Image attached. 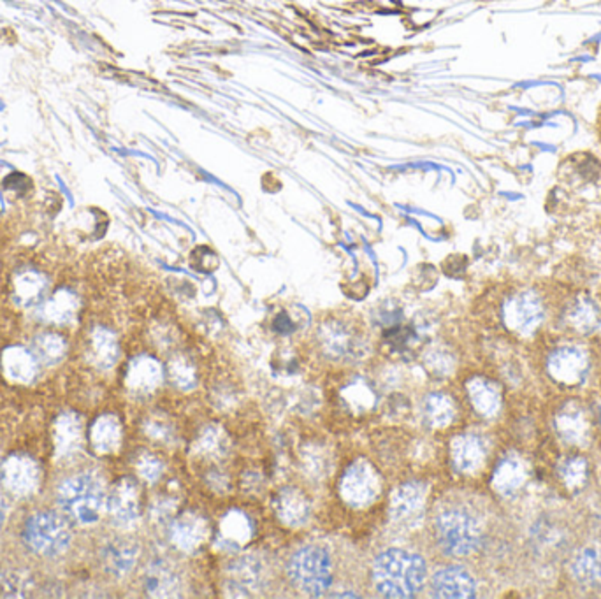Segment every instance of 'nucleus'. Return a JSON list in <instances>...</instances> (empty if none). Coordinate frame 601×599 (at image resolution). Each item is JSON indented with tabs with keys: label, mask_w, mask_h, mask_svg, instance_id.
Masks as SVG:
<instances>
[{
	"label": "nucleus",
	"mask_w": 601,
	"mask_h": 599,
	"mask_svg": "<svg viewBox=\"0 0 601 599\" xmlns=\"http://www.w3.org/2000/svg\"><path fill=\"white\" fill-rule=\"evenodd\" d=\"M428 566L417 554L389 549L373 564V584L385 598H411L426 584Z\"/></svg>",
	"instance_id": "f257e3e1"
},
{
	"label": "nucleus",
	"mask_w": 601,
	"mask_h": 599,
	"mask_svg": "<svg viewBox=\"0 0 601 599\" xmlns=\"http://www.w3.org/2000/svg\"><path fill=\"white\" fill-rule=\"evenodd\" d=\"M58 503L71 519L93 524L106 503L104 483L95 473H81L66 480L58 490Z\"/></svg>",
	"instance_id": "f03ea898"
},
{
	"label": "nucleus",
	"mask_w": 601,
	"mask_h": 599,
	"mask_svg": "<svg viewBox=\"0 0 601 599\" xmlns=\"http://www.w3.org/2000/svg\"><path fill=\"white\" fill-rule=\"evenodd\" d=\"M435 533L441 551L452 558H466L481 545V525L464 508H443L435 519Z\"/></svg>",
	"instance_id": "7ed1b4c3"
},
{
	"label": "nucleus",
	"mask_w": 601,
	"mask_h": 599,
	"mask_svg": "<svg viewBox=\"0 0 601 599\" xmlns=\"http://www.w3.org/2000/svg\"><path fill=\"white\" fill-rule=\"evenodd\" d=\"M288 575L299 591L321 596L332 582V560L321 547H305L292 556Z\"/></svg>",
	"instance_id": "20e7f679"
},
{
	"label": "nucleus",
	"mask_w": 601,
	"mask_h": 599,
	"mask_svg": "<svg viewBox=\"0 0 601 599\" xmlns=\"http://www.w3.org/2000/svg\"><path fill=\"white\" fill-rule=\"evenodd\" d=\"M23 538L40 556L55 558L71 543V527L55 512H40L25 524Z\"/></svg>",
	"instance_id": "39448f33"
},
{
	"label": "nucleus",
	"mask_w": 601,
	"mask_h": 599,
	"mask_svg": "<svg viewBox=\"0 0 601 599\" xmlns=\"http://www.w3.org/2000/svg\"><path fill=\"white\" fill-rule=\"evenodd\" d=\"M340 492L349 507L354 508L369 507L380 494L378 473L371 464L358 461L350 464L349 470L345 471L340 485Z\"/></svg>",
	"instance_id": "423d86ee"
},
{
	"label": "nucleus",
	"mask_w": 601,
	"mask_h": 599,
	"mask_svg": "<svg viewBox=\"0 0 601 599\" xmlns=\"http://www.w3.org/2000/svg\"><path fill=\"white\" fill-rule=\"evenodd\" d=\"M503 319L512 330L531 336L545 319L544 301L536 292L522 290L505 303Z\"/></svg>",
	"instance_id": "0eeeda50"
},
{
	"label": "nucleus",
	"mask_w": 601,
	"mask_h": 599,
	"mask_svg": "<svg viewBox=\"0 0 601 599\" xmlns=\"http://www.w3.org/2000/svg\"><path fill=\"white\" fill-rule=\"evenodd\" d=\"M547 371L554 380L566 385L580 383L589 373V356L580 347L566 345L551 354Z\"/></svg>",
	"instance_id": "6e6552de"
},
{
	"label": "nucleus",
	"mask_w": 601,
	"mask_h": 599,
	"mask_svg": "<svg viewBox=\"0 0 601 599\" xmlns=\"http://www.w3.org/2000/svg\"><path fill=\"white\" fill-rule=\"evenodd\" d=\"M0 479L7 490L16 496H31L38 490L40 471L38 462L29 455H11L0 470Z\"/></svg>",
	"instance_id": "1a4fd4ad"
},
{
	"label": "nucleus",
	"mask_w": 601,
	"mask_h": 599,
	"mask_svg": "<svg viewBox=\"0 0 601 599\" xmlns=\"http://www.w3.org/2000/svg\"><path fill=\"white\" fill-rule=\"evenodd\" d=\"M426 485L410 481L396 489L391 499V517L400 524H413L424 514Z\"/></svg>",
	"instance_id": "9d476101"
},
{
	"label": "nucleus",
	"mask_w": 601,
	"mask_h": 599,
	"mask_svg": "<svg viewBox=\"0 0 601 599\" xmlns=\"http://www.w3.org/2000/svg\"><path fill=\"white\" fill-rule=\"evenodd\" d=\"M108 512L117 524H130L139 517V487L132 479H121L108 496Z\"/></svg>",
	"instance_id": "9b49d317"
},
{
	"label": "nucleus",
	"mask_w": 601,
	"mask_h": 599,
	"mask_svg": "<svg viewBox=\"0 0 601 599\" xmlns=\"http://www.w3.org/2000/svg\"><path fill=\"white\" fill-rule=\"evenodd\" d=\"M209 527L204 517L194 512H187L172 522L171 525V542L183 552H196L206 542Z\"/></svg>",
	"instance_id": "f8f14e48"
},
{
	"label": "nucleus",
	"mask_w": 601,
	"mask_h": 599,
	"mask_svg": "<svg viewBox=\"0 0 601 599\" xmlns=\"http://www.w3.org/2000/svg\"><path fill=\"white\" fill-rule=\"evenodd\" d=\"M475 589L473 577L459 566L443 568L433 577V591L438 598H473Z\"/></svg>",
	"instance_id": "ddd939ff"
},
{
	"label": "nucleus",
	"mask_w": 601,
	"mask_h": 599,
	"mask_svg": "<svg viewBox=\"0 0 601 599\" xmlns=\"http://www.w3.org/2000/svg\"><path fill=\"white\" fill-rule=\"evenodd\" d=\"M487 457L485 441L477 435H461L452 441V462L459 473L479 471Z\"/></svg>",
	"instance_id": "4468645a"
},
{
	"label": "nucleus",
	"mask_w": 601,
	"mask_h": 599,
	"mask_svg": "<svg viewBox=\"0 0 601 599\" xmlns=\"http://www.w3.org/2000/svg\"><path fill=\"white\" fill-rule=\"evenodd\" d=\"M253 534V522L241 510L227 512L218 525L217 545L225 551H238Z\"/></svg>",
	"instance_id": "2eb2a0df"
},
{
	"label": "nucleus",
	"mask_w": 601,
	"mask_h": 599,
	"mask_svg": "<svg viewBox=\"0 0 601 599\" xmlns=\"http://www.w3.org/2000/svg\"><path fill=\"white\" fill-rule=\"evenodd\" d=\"M125 382L132 392L150 394L162 383V366L152 357H137L130 362Z\"/></svg>",
	"instance_id": "dca6fc26"
},
{
	"label": "nucleus",
	"mask_w": 601,
	"mask_h": 599,
	"mask_svg": "<svg viewBox=\"0 0 601 599\" xmlns=\"http://www.w3.org/2000/svg\"><path fill=\"white\" fill-rule=\"evenodd\" d=\"M277 517L287 525H303L310 519V501L297 489H283L273 501Z\"/></svg>",
	"instance_id": "f3484780"
},
{
	"label": "nucleus",
	"mask_w": 601,
	"mask_h": 599,
	"mask_svg": "<svg viewBox=\"0 0 601 599\" xmlns=\"http://www.w3.org/2000/svg\"><path fill=\"white\" fill-rule=\"evenodd\" d=\"M40 360L36 356L25 348H9L2 356V369L9 380L29 383L38 374Z\"/></svg>",
	"instance_id": "a211bd4d"
},
{
	"label": "nucleus",
	"mask_w": 601,
	"mask_h": 599,
	"mask_svg": "<svg viewBox=\"0 0 601 599\" xmlns=\"http://www.w3.org/2000/svg\"><path fill=\"white\" fill-rule=\"evenodd\" d=\"M556 429L562 440L571 445H584L589 436V422L584 411L575 404L564 406L556 415Z\"/></svg>",
	"instance_id": "6ab92c4d"
},
{
	"label": "nucleus",
	"mask_w": 601,
	"mask_h": 599,
	"mask_svg": "<svg viewBox=\"0 0 601 599\" xmlns=\"http://www.w3.org/2000/svg\"><path fill=\"white\" fill-rule=\"evenodd\" d=\"M524 481H526V466L519 455L510 454L503 457L501 462L498 464L492 477V487L496 489V492L503 496H512L521 489Z\"/></svg>",
	"instance_id": "aec40b11"
},
{
	"label": "nucleus",
	"mask_w": 601,
	"mask_h": 599,
	"mask_svg": "<svg viewBox=\"0 0 601 599\" xmlns=\"http://www.w3.org/2000/svg\"><path fill=\"white\" fill-rule=\"evenodd\" d=\"M137 545L128 542V540H115L104 547L102 552V560L106 569L115 575V577H123L127 575L136 560H137Z\"/></svg>",
	"instance_id": "412c9836"
},
{
	"label": "nucleus",
	"mask_w": 601,
	"mask_h": 599,
	"mask_svg": "<svg viewBox=\"0 0 601 599\" xmlns=\"http://www.w3.org/2000/svg\"><path fill=\"white\" fill-rule=\"evenodd\" d=\"M90 440L99 454H113L120 448L121 426L120 420L113 415H104L97 418L90 431Z\"/></svg>",
	"instance_id": "4be33fe9"
},
{
	"label": "nucleus",
	"mask_w": 601,
	"mask_h": 599,
	"mask_svg": "<svg viewBox=\"0 0 601 599\" xmlns=\"http://www.w3.org/2000/svg\"><path fill=\"white\" fill-rule=\"evenodd\" d=\"M468 396L475 410L483 417H496L501 408L499 389L485 378H473L468 382Z\"/></svg>",
	"instance_id": "5701e85b"
},
{
	"label": "nucleus",
	"mask_w": 601,
	"mask_h": 599,
	"mask_svg": "<svg viewBox=\"0 0 601 599\" xmlns=\"http://www.w3.org/2000/svg\"><path fill=\"white\" fill-rule=\"evenodd\" d=\"M573 577L586 586L601 584V545L593 543L579 551L571 564Z\"/></svg>",
	"instance_id": "b1692460"
},
{
	"label": "nucleus",
	"mask_w": 601,
	"mask_h": 599,
	"mask_svg": "<svg viewBox=\"0 0 601 599\" xmlns=\"http://www.w3.org/2000/svg\"><path fill=\"white\" fill-rule=\"evenodd\" d=\"M76 312H78L76 295L69 290H60L44 303L40 310V317L57 325H66L73 322V319L76 317Z\"/></svg>",
	"instance_id": "393cba45"
},
{
	"label": "nucleus",
	"mask_w": 601,
	"mask_h": 599,
	"mask_svg": "<svg viewBox=\"0 0 601 599\" xmlns=\"http://www.w3.org/2000/svg\"><path fill=\"white\" fill-rule=\"evenodd\" d=\"M145 587L152 596H174L180 589V578L171 566L157 562L150 566L145 577Z\"/></svg>",
	"instance_id": "a878e982"
},
{
	"label": "nucleus",
	"mask_w": 601,
	"mask_h": 599,
	"mask_svg": "<svg viewBox=\"0 0 601 599\" xmlns=\"http://www.w3.org/2000/svg\"><path fill=\"white\" fill-rule=\"evenodd\" d=\"M90 359L102 369L113 367L119 359V343L106 329H95L90 338Z\"/></svg>",
	"instance_id": "bb28decb"
},
{
	"label": "nucleus",
	"mask_w": 601,
	"mask_h": 599,
	"mask_svg": "<svg viewBox=\"0 0 601 599\" xmlns=\"http://www.w3.org/2000/svg\"><path fill=\"white\" fill-rule=\"evenodd\" d=\"M566 322L580 332H591L600 325L598 306L589 297H577L566 310Z\"/></svg>",
	"instance_id": "cd10ccee"
},
{
	"label": "nucleus",
	"mask_w": 601,
	"mask_h": 599,
	"mask_svg": "<svg viewBox=\"0 0 601 599\" xmlns=\"http://www.w3.org/2000/svg\"><path fill=\"white\" fill-rule=\"evenodd\" d=\"M46 281L44 278L34 273V271H27L16 277L14 280V299L18 304L22 306H32L36 303L42 301L44 294H46Z\"/></svg>",
	"instance_id": "c85d7f7f"
},
{
	"label": "nucleus",
	"mask_w": 601,
	"mask_h": 599,
	"mask_svg": "<svg viewBox=\"0 0 601 599\" xmlns=\"http://www.w3.org/2000/svg\"><path fill=\"white\" fill-rule=\"evenodd\" d=\"M424 415L431 427H446L455 417V402L446 394H431L424 402Z\"/></svg>",
	"instance_id": "c756f323"
},
{
	"label": "nucleus",
	"mask_w": 601,
	"mask_h": 599,
	"mask_svg": "<svg viewBox=\"0 0 601 599\" xmlns=\"http://www.w3.org/2000/svg\"><path fill=\"white\" fill-rule=\"evenodd\" d=\"M66 341L58 334H42L34 341V356L36 359L46 364V366H55L57 362L64 359L66 356Z\"/></svg>",
	"instance_id": "7c9ffc66"
},
{
	"label": "nucleus",
	"mask_w": 601,
	"mask_h": 599,
	"mask_svg": "<svg viewBox=\"0 0 601 599\" xmlns=\"http://www.w3.org/2000/svg\"><path fill=\"white\" fill-rule=\"evenodd\" d=\"M57 445L60 454H75L81 445V424L75 415H66L57 424Z\"/></svg>",
	"instance_id": "2f4dec72"
},
{
	"label": "nucleus",
	"mask_w": 601,
	"mask_h": 599,
	"mask_svg": "<svg viewBox=\"0 0 601 599\" xmlns=\"http://www.w3.org/2000/svg\"><path fill=\"white\" fill-rule=\"evenodd\" d=\"M560 477L568 489L579 490L588 480V462L582 457H568L560 464Z\"/></svg>",
	"instance_id": "473e14b6"
},
{
	"label": "nucleus",
	"mask_w": 601,
	"mask_h": 599,
	"mask_svg": "<svg viewBox=\"0 0 601 599\" xmlns=\"http://www.w3.org/2000/svg\"><path fill=\"white\" fill-rule=\"evenodd\" d=\"M171 378L181 389H192L196 383V371L189 360L178 359L171 364Z\"/></svg>",
	"instance_id": "72a5a7b5"
},
{
	"label": "nucleus",
	"mask_w": 601,
	"mask_h": 599,
	"mask_svg": "<svg viewBox=\"0 0 601 599\" xmlns=\"http://www.w3.org/2000/svg\"><path fill=\"white\" fill-rule=\"evenodd\" d=\"M136 468H137V473L150 483L157 481L164 473V464H162L161 459L152 455V454H141L139 459H137Z\"/></svg>",
	"instance_id": "f704fd0d"
},
{
	"label": "nucleus",
	"mask_w": 601,
	"mask_h": 599,
	"mask_svg": "<svg viewBox=\"0 0 601 599\" xmlns=\"http://www.w3.org/2000/svg\"><path fill=\"white\" fill-rule=\"evenodd\" d=\"M198 450L202 455H218L224 452V436L218 429L208 427L198 443Z\"/></svg>",
	"instance_id": "c9c22d12"
},
{
	"label": "nucleus",
	"mask_w": 601,
	"mask_h": 599,
	"mask_svg": "<svg viewBox=\"0 0 601 599\" xmlns=\"http://www.w3.org/2000/svg\"><path fill=\"white\" fill-rule=\"evenodd\" d=\"M169 433H171V429H169L167 422H164V420H152V422H148V435L152 438H155V440H167Z\"/></svg>",
	"instance_id": "e433bc0d"
},
{
	"label": "nucleus",
	"mask_w": 601,
	"mask_h": 599,
	"mask_svg": "<svg viewBox=\"0 0 601 599\" xmlns=\"http://www.w3.org/2000/svg\"><path fill=\"white\" fill-rule=\"evenodd\" d=\"M4 520H5V510H4V503H2V499H0V527H2Z\"/></svg>",
	"instance_id": "4c0bfd02"
}]
</instances>
